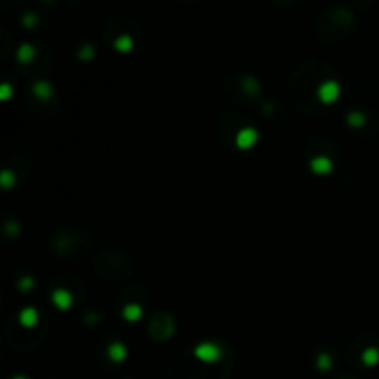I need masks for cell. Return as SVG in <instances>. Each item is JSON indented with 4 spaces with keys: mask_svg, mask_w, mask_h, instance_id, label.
I'll return each mask as SVG.
<instances>
[{
    "mask_svg": "<svg viewBox=\"0 0 379 379\" xmlns=\"http://www.w3.org/2000/svg\"><path fill=\"white\" fill-rule=\"evenodd\" d=\"M196 354H198V357L206 359V361H213L214 357H216V350L213 346H204V348L196 350Z\"/></svg>",
    "mask_w": 379,
    "mask_h": 379,
    "instance_id": "obj_1",
    "label": "cell"
},
{
    "mask_svg": "<svg viewBox=\"0 0 379 379\" xmlns=\"http://www.w3.org/2000/svg\"><path fill=\"white\" fill-rule=\"evenodd\" d=\"M111 352H113V359H122L124 357V350L120 348V346H115Z\"/></svg>",
    "mask_w": 379,
    "mask_h": 379,
    "instance_id": "obj_2",
    "label": "cell"
}]
</instances>
